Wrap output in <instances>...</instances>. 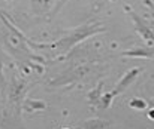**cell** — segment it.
Returning a JSON list of instances; mask_svg holds the SVG:
<instances>
[{
	"label": "cell",
	"mask_w": 154,
	"mask_h": 129,
	"mask_svg": "<svg viewBox=\"0 0 154 129\" xmlns=\"http://www.w3.org/2000/svg\"><path fill=\"white\" fill-rule=\"evenodd\" d=\"M102 31H105V28H103L100 24H84V25L78 27V28L73 30L70 34L64 36L61 40H58L57 43H54L51 46L54 49H57L60 53H63V52L69 50L70 47H73L76 43H79L81 40H84V39L93 36V34L102 33Z\"/></svg>",
	"instance_id": "1"
},
{
	"label": "cell",
	"mask_w": 154,
	"mask_h": 129,
	"mask_svg": "<svg viewBox=\"0 0 154 129\" xmlns=\"http://www.w3.org/2000/svg\"><path fill=\"white\" fill-rule=\"evenodd\" d=\"M129 13H130V16L133 18V22H135V28H136V31H138L145 40L154 42V31L148 27V24H147L139 15H136L135 10H129Z\"/></svg>",
	"instance_id": "2"
},
{
	"label": "cell",
	"mask_w": 154,
	"mask_h": 129,
	"mask_svg": "<svg viewBox=\"0 0 154 129\" xmlns=\"http://www.w3.org/2000/svg\"><path fill=\"white\" fill-rule=\"evenodd\" d=\"M138 74H139V68H132L130 71H127V73L123 76V79L118 82V85L112 89L111 95H112V96H117L118 93H123L129 86L135 82V79L138 77Z\"/></svg>",
	"instance_id": "3"
},
{
	"label": "cell",
	"mask_w": 154,
	"mask_h": 129,
	"mask_svg": "<svg viewBox=\"0 0 154 129\" xmlns=\"http://www.w3.org/2000/svg\"><path fill=\"white\" fill-rule=\"evenodd\" d=\"M121 56H132V58H154V47L150 46H136L130 50L121 52Z\"/></svg>",
	"instance_id": "4"
},
{
	"label": "cell",
	"mask_w": 154,
	"mask_h": 129,
	"mask_svg": "<svg viewBox=\"0 0 154 129\" xmlns=\"http://www.w3.org/2000/svg\"><path fill=\"white\" fill-rule=\"evenodd\" d=\"M54 3H55V0H32L35 13H38V15H45V13H48V12L51 10Z\"/></svg>",
	"instance_id": "5"
},
{
	"label": "cell",
	"mask_w": 154,
	"mask_h": 129,
	"mask_svg": "<svg viewBox=\"0 0 154 129\" xmlns=\"http://www.w3.org/2000/svg\"><path fill=\"white\" fill-rule=\"evenodd\" d=\"M108 126V122L100 120V119H90L87 122H84L82 128L84 129H105Z\"/></svg>",
	"instance_id": "6"
},
{
	"label": "cell",
	"mask_w": 154,
	"mask_h": 129,
	"mask_svg": "<svg viewBox=\"0 0 154 129\" xmlns=\"http://www.w3.org/2000/svg\"><path fill=\"white\" fill-rule=\"evenodd\" d=\"M112 95H111V92L109 93H103L99 96V99L96 101L97 102V105H99V108H108L109 105H111V102H112Z\"/></svg>",
	"instance_id": "7"
},
{
	"label": "cell",
	"mask_w": 154,
	"mask_h": 129,
	"mask_svg": "<svg viewBox=\"0 0 154 129\" xmlns=\"http://www.w3.org/2000/svg\"><path fill=\"white\" fill-rule=\"evenodd\" d=\"M129 104H130L132 108H136V110H145L147 108V101H144L142 98H133Z\"/></svg>",
	"instance_id": "8"
},
{
	"label": "cell",
	"mask_w": 154,
	"mask_h": 129,
	"mask_svg": "<svg viewBox=\"0 0 154 129\" xmlns=\"http://www.w3.org/2000/svg\"><path fill=\"white\" fill-rule=\"evenodd\" d=\"M24 105H33L29 111H32V110H45L47 108V104L44 101H33V99H27Z\"/></svg>",
	"instance_id": "9"
},
{
	"label": "cell",
	"mask_w": 154,
	"mask_h": 129,
	"mask_svg": "<svg viewBox=\"0 0 154 129\" xmlns=\"http://www.w3.org/2000/svg\"><path fill=\"white\" fill-rule=\"evenodd\" d=\"M148 117H150L151 120H154V108H153V110H150V111H148Z\"/></svg>",
	"instance_id": "10"
}]
</instances>
